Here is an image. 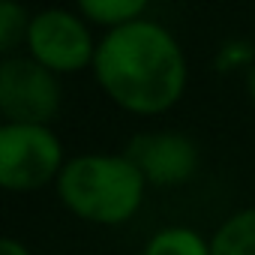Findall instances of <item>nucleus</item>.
I'll list each match as a JSON object with an SVG mask.
<instances>
[{"instance_id": "f257e3e1", "label": "nucleus", "mask_w": 255, "mask_h": 255, "mask_svg": "<svg viewBox=\"0 0 255 255\" xmlns=\"http://www.w3.org/2000/svg\"><path fill=\"white\" fill-rule=\"evenodd\" d=\"M90 75L120 111L162 117L186 96L189 60L162 21L141 18L99 36Z\"/></svg>"}, {"instance_id": "f03ea898", "label": "nucleus", "mask_w": 255, "mask_h": 255, "mask_svg": "<svg viewBox=\"0 0 255 255\" xmlns=\"http://www.w3.org/2000/svg\"><path fill=\"white\" fill-rule=\"evenodd\" d=\"M147 180L126 153L87 150L66 159L54 195L66 213L99 228H117L138 216L147 198Z\"/></svg>"}, {"instance_id": "7ed1b4c3", "label": "nucleus", "mask_w": 255, "mask_h": 255, "mask_svg": "<svg viewBox=\"0 0 255 255\" xmlns=\"http://www.w3.org/2000/svg\"><path fill=\"white\" fill-rule=\"evenodd\" d=\"M66 150L48 123H0V186L30 195L57 183Z\"/></svg>"}, {"instance_id": "20e7f679", "label": "nucleus", "mask_w": 255, "mask_h": 255, "mask_svg": "<svg viewBox=\"0 0 255 255\" xmlns=\"http://www.w3.org/2000/svg\"><path fill=\"white\" fill-rule=\"evenodd\" d=\"M96 27L69 6H45L33 12L30 30L24 39V54L54 75H78L93 69L99 36Z\"/></svg>"}, {"instance_id": "39448f33", "label": "nucleus", "mask_w": 255, "mask_h": 255, "mask_svg": "<svg viewBox=\"0 0 255 255\" xmlns=\"http://www.w3.org/2000/svg\"><path fill=\"white\" fill-rule=\"evenodd\" d=\"M63 108L60 75L33 57L9 54L0 60V114L6 123H48Z\"/></svg>"}, {"instance_id": "423d86ee", "label": "nucleus", "mask_w": 255, "mask_h": 255, "mask_svg": "<svg viewBox=\"0 0 255 255\" xmlns=\"http://www.w3.org/2000/svg\"><path fill=\"white\" fill-rule=\"evenodd\" d=\"M138 171L144 174L147 186L153 189H177L186 186L201 165L198 144L180 129H153L138 132L123 150Z\"/></svg>"}, {"instance_id": "0eeeda50", "label": "nucleus", "mask_w": 255, "mask_h": 255, "mask_svg": "<svg viewBox=\"0 0 255 255\" xmlns=\"http://www.w3.org/2000/svg\"><path fill=\"white\" fill-rule=\"evenodd\" d=\"M213 255H255V204L228 213L210 234Z\"/></svg>"}, {"instance_id": "6e6552de", "label": "nucleus", "mask_w": 255, "mask_h": 255, "mask_svg": "<svg viewBox=\"0 0 255 255\" xmlns=\"http://www.w3.org/2000/svg\"><path fill=\"white\" fill-rule=\"evenodd\" d=\"M153 0H75V9L102 33L147 18Z\"/></svg>"}, {"instance_id": "1a4fd4ad", "label": "nucleus", "mask_w": 255, "mask_h": 255, "mask_svg": "<svg viewBox=\"0 0 255 255\" xmlns=\"http://www.w3.org/2000/svg\"><path fill=\"white\" fill-rule=\"evenodd\" d=\"M141 255H213L210 237L192 225H165L147 237Z\"/></svg>"}, {"instance_id": "9d476101", "label": "nucleus", "mask_w": 255, "mask_h": 255, "mask_svg": "<svg viewBox=\"0 0 255 255\" xmlns=\"http://www.w3.org/2000/svg\"><path fill=\"white\" fill-rule=\"evenodd\" d=\"M33 12L18 0H0V54H21Z\"/></svg>"}, {"instance_id": "9b49d317", "label": "nucleus", "mask_w": 255, "mask_h": 255, "mask_svg": "<svg viewBox=\"0 0 255 255\" xmlns=\"http://www.w3.org/2000/svg\"><path fill=\"white\" fill-rule=\"evenodd\" d=\"M255 66V42L246 36H228L213 54V69L219 75H246Z\"/></svg>"}, {"instance_id": "f8f14e48", "label": "nucleus", "mask_w": 255, "mask_h": 255, "mask_svg": "<svg viewBox=\"0 0 255 255\" xmlns=\"http://www.w3.org/2000/svg\"><path fill=\"white\" fill-rule=\"evenodd\" d=\"M0 255H33L30 246L18 237H3L0 240Z\"/></svg>"}, {"instance_id": "ddd939ff", "label": "nucleus", "mask_w": 255, "mask_h": 255, "mask_svg": "<svg viewBox=\"0 0 255 255\" xmlns=\"http://www.w3.org/2000/svg\"><path fill=\"white\" fill-rule=\"evenodd\" d=\"M243 90H246V99H249L252 108H255V66L243 75Z\"/></svg>"}]
</instances>
